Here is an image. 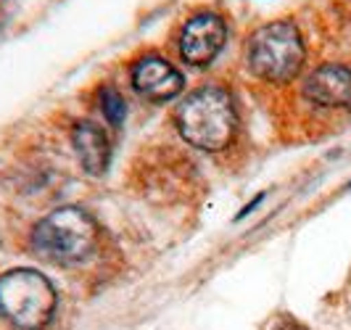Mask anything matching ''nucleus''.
I'll list each match as a JSON object with an SVG mask.
<instances>
[{
    "label": "nucleus",
    "mask_w": 351,
    "mask_h": 330,
    "mask_svg": "<svg viewBox=\"0 0 351 330\" xmlns=\"http://www.w3.org/2000/svg\"><path fill=\"white\" fill-rule=\"evenodd\" d=\"M175 122L191 145L201 151H222L235 135L238 114L232 95L222 87H201L180 104Z\"/></svg>",
    "instance_id": "obj_1"
},
{
    "label": "nucleus",
    "mask_w": 351,
    "mask_h": 330,
    "mask_svg": "<svg viewBox=\"0 0 351 330\" xmlns=\"http://www.w3.org/2000/svg\"><path fill=\"white\" fill-rule=\"evenodd\" d=\"M98 225L85 209L61 207L43 217L32 230V248L40 259L80 264L95 251Z\"/></svg>",
    "instance_id": "obj_2"
},
{
    "label": "nucleus",
    "mask_w": 351,
    "mask_h": 330,
    "mask_svg": "<svg viewBox=\"0 0 351 330\" xmlns=\"http://www.w3.org/2000/svg\"><path fill=\"white\" fill-rule=\"evenodd\" d=\"M58 296L37 270H11L0 275V314L19 330H43L56 314Z\"/></svg>",
    "instance_id": "obj_3"
},
{
    "label": "nucleus",
    "mask_w": 351,
    "mask_h": 330,
    "mask_svg": "<svg viewBox=\"0 0 351 330\" xmlns=\"http://www.w3.org/2000/svg\"><path fill=\"white\" fill-rule=\"evenodd\" d=\"M248 69L267 82H288L304 67V40L296 24L272 21L259 27L248 40Z\"/></svg>",
    "instance_id": "obj_4"
},
{
    "label": "nucleus",
    "mask_w": 351,
    "mask_h": 330,
    "mask_svg": "<svg viewBox=\"0 0 351 330\" xmlns=\"http://www.w3.org/2000/svg\"><path fill=\"white\" fill-rule=\"evenodd\" d=\"M225 40H228L225 21L211 11H204V14H195L182 27L180 53L191 67H206L225 48Z\"/></svg>",
    "instance_id": "obj_5"
},
{
    "label": "nucleus",
    "mask_w": 351,
    "mask_h": 330,
    "mask_svg": "<svg viewBox=\"0 0 351 330\" xmlns=\"http://www.w3.org/2000/svg\"><path fill=\"white\" fill-rule=\"evenodd\" d=\"M132 85L141 95L151 98V101H169L182 93L185 80L161 56H143L132 67Z\"/></svg>",
    "instance_id": "obj_6"
},
{
    "label": "nucleus",
    "mask_w": 351,
    "mask_h": 330,
    "mask_svg": "<svg viewBox=\"0 0 351 330\" xmlns=\"http://www.w3.org/2000/svg\"><path fill=\"white\" fill-rule=\"evenodd\" d=\"M304 95L325 108H351V69L341 64H325L304 82Z\"/></svg>",
    "instance_id": "obj_7"
},
{
    "label": "nucleus",
    "mask_w": 351,
    "mask_h": 330,
    "mask_svg": "<svg viewBox=\"0 0 351 330\" xmlns=\"http://www.w3.org/2000/svg\"><path fill=\"white\" fill-rule=\"evenodd\" d=\"M71 143L80 156V164L90 174H104L111 161V143L95 122H77L71 130Z\"/></svg>",
    "instance_id": "obj_8"
},
{
    "label": "nucleus",
    "mask_w": 351,
    "mask_h": 330,
    "mask_svg": "<svg viewBox=\"0 0 351 330\" xmlns=\"http://www.w3.org/2000/svg\"><path fill=\"white\" fill-rule=\"evenodd\" d=\"M101 108H104L106 119H108L111 124L124 122L127 106H124V98L114 90V87H104V93H101Z\"/></svg>",
    "instance_id": "obj_9"
}]
</instances>
